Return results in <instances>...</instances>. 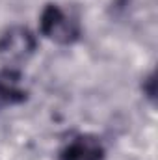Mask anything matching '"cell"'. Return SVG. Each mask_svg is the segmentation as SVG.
Returning a JSON list of instances; mask_svg holds the SVG:
<instances>
[{
  "instance_id": "obj_1",
  "label": "cell",
  "mask_w": 158,
  "mask_h": 160,
  "mask_svg": "<svg viewBox=\"0 0 158 160\" xmlns=\"http://www.w3.org/2000/svg\"><path fill=\"white\" fill-rule=\"evenodd\" d=\"M39 32L54 43L73 45L80 38V22L58 4H47L39 17Z\"/></svg>"
},
{
  "instance_id": "obj_2",
  "label": "cell",
  "mask_w": 158,
  "mask_h": 160,
  "mask_svg": "<svg viewBox=\"0 0 158 160\" xmlns=\"http://www.w3.org/2000/svg\"><path fill=\"white\" fill-rule=\"evenodd\" d=\"M37 47L34 34L24 26H13L0 36V60L13 67L26 62Z\"/></svg>"
},
{
  "instance_id": "obj_3",
  "label": "cell",
  "mask_w": 158,
  "mask_h": 160,
  "mask_svg": "<svg viewBox=\"0 0 158 160\" xmlns=\"http://www.w3.org/2000/svg\"><path fill=\"white\" fill-rule=\"evenodd\" d=\"M104 145L93 134L75 136L60 153V160H104Z\"/></svg>"
},
{
  "instance_id": "obj_4",
  "label": "cell",
  "mask_w": 158,
  "mask_h": 160,
  "mask_svg": "<svg viewBox=\"0 0 158 160\" xmlns=\"http://www.w3.org/2000/svg\"><path fill=\"white\" fill-rule=\"evenodd\" d=\"M28 91L22 86V75L15 67L0 69V110L26 101Z\"/></svg>"
}]
</instances>
